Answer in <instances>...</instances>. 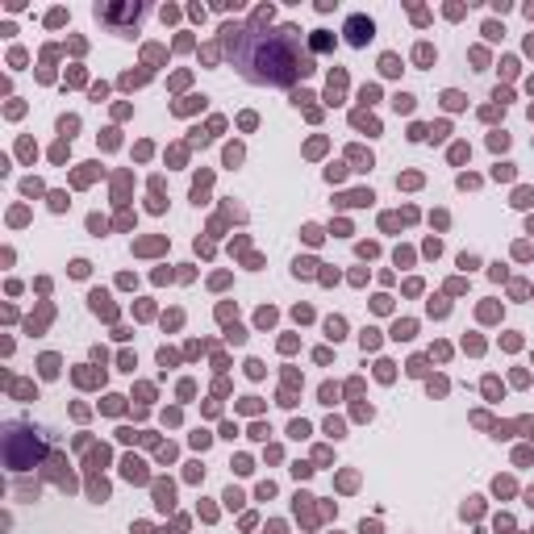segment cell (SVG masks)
I'll use <instances>...</instances> for the list:
<instances>
[{"label":"cell","instance_id":"4","mask_svg":"<svg viewBox=\"0 0 534 534\" xmlns=\"http://www.w3.org/2000/svg\"><path fill=\"white\" fill-rule=\"evenodd\" d=\"M330 46H334V34H326V29H318V34L309 38V50H313V54H318V50H330Z\"/></svg>","mask_w":534,"mask_h":534},{"label":"cell","instance_id":"1","mask_svg":"<svg viewBox=\"0 0 534 534\" xmlns=\"http://www.w3.org/2000/svg\"><path fill=\"white\" fill-rule=\"evenodd\" d=\"M226 50L234 67L250 84L267 88H292L296 80L313 75L318 54L309 50V38L296 25H246V29H226Z\"/></svg>","mask_w":534,"mask_h":534},{"label":"cell","instance_id":"3","mask_svg":"<svg viewBox=\"0 0 534 534\" xmlns=\"http://www.w3.org/2000/svg\"><path fill=\"white\" fill-rule=\"evenodd\" d=\"M347 38H351V46H367L371 21H367V17H351V21H347Z\"/></svg>","mask_w":534,"mask_h":534},{"label":"cell","instance_id":"5","mask_svg":"<svg viewBox=\"0 0 534 534\" xmlns=\"http://www.w3.org/2000/svg\"><path fill=\"white\" fill-rule=\"evenodd\" d=\"M42 371H46V375H54V371H58V359H54V355H46V359H42Z\"/></svg>","mask_w":534,"mask_h":534},{"label":"cell","instance_id":"2","mask_svg":"<svg viewBox=\"0 0 534 534\" xmlns=\"http://www.w3.org/2000/svg\"><path fill=\"white\" fill-rule=\"evenodd\" d=\"M42 455V438L38 430L29 426H9L5 430V463L13 472H25V467H34V459Z\"/></svg>","mask_w":534,"mask_h":534}]
</instances>
